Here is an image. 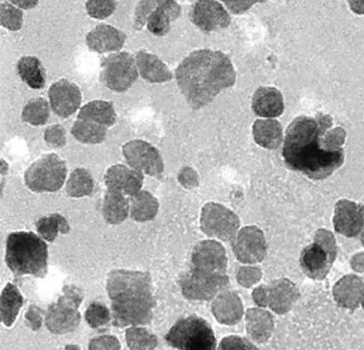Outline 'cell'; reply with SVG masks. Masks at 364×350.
I'll return each instance as SVG.
<instances>
[{
    "mask_svg": "<svg viewBox=\"0 0 364 350\" xmlns=\"http://www.w3.org/2000/svg\"><path fill=\"white\" fill-rule=\"evenodd\" d=\"M225 273H211L195 268L186 273L180 280L185 297L193 300H210L228 288Z\"/></svg>",
    "mask_w": 364,
    "mask_h": 350,
    "instance_id": "11",
    "label": "cell"
},
{
    "mask_svg": "<svg viewBox=\"0 0 364 350\" xmlns=\"http://www.w3.org/2000/svg\"><path fill=\"white\" fill-rule=\"evenodd\" d=\"M191 21L206 32L228 27L231 21L225 8L215 0H198L190 10Z\"/></svg>",
    "mask_w": 364,
    "mask_h": 350,
    "instance_id": "15",
    "label": "cell"
},
{
    "mask_svg": "<svg viewBox=\"0 0 364 350\" xmlns=\"http://www.w3.org/2000/svg\"><path fill=\"white\" fill-rule=\"evenodd\" d=\"M136 63L141 76L152 83H160L172 79L166 65L154 54L141 50L136 55Z\"/></svg>",
    "mask_w": 364,
    "mask_h": 350,
    "instance_id": "26",
    "label": "cell"
},
{
    "mask_svg": "<svg viewBox=\"0 0 364 350\" xmlns=\"http://www.w3.org/2000/svg\"><path fill=\"white\" fill-rule=\"evenodd\" d=\"M200 223L201 230L207 236L224 241L232 239L240 226L237 214L215 202H209L203 206Z\"/></svg>",
    "mask_w": 364,
    "mask_h": 350,
    "instance_id": "12",
    "label": "cell"
},
{
    "mask_svg": "<svg viewBox=\"0 0 364 350\" xmlns=\"http://www.w3.org/2000/svg\"><path fill=\"white\" fill-rule=\"evenodd\" d=\"M106 289L111 300L113 326L123 328L151 322L155 300L148 272L112 270L108 274Z\"/></svg>",
    "mask_w": 364,
    "mask_h": 350,
    "instance_id": "3",
    "label": "cell"
},
{
    "mask_svg": "<svg viewBox=\"0 0 364 350\" xmlns=\"http://www.w3.org/2000/svg\"><path fill=\"white\" fill-rule=\"evenodd\" d=\"M246 329L250 338L257 343L267 341L274 328L272 315L260 308H250L245 315Z\"/></svg>",
    "mask_w": 364,
    "mask_h": 350,
    "instance_id": "25",
    "label": "cell"
},
{
    "mask_svg": "<svg viewBox=\"0 0 364 350\" xmlns=\"http://www.w3.org/2000/svg\"><path fill=\"white\" fill-rule=\"evenodd\" d=\"M17 6L23 9L34 8L38 3V0H11Z\"/></svg>",
    "mask_w": 364,
    "mask_h": 350,
    "instance_id": "50",
    "label": "cell"
},
{
    "mask_svg": "<svg viewBox=\"0 0 364 350\" xmlns=\"http://www.w3.org/2000/svg\"><path fill=\"white\" fill-rule=\"evenodd\" d=\"M43 314L44 311L40 307L30 305L25 314L26 325L33 331H38L41 327Z\"/></svg>",
    "mask_w": 364,
    "mask_h": 350,
    "instance_id": "45",
    "label": "cell"
},
{
    "mask_svg": "<svg viewBox=\"0 0 364 350\" xmlns=\"http://www.w3.org/2000/svg\"><path fill=\"white\" fill-rule=\"evenodd\" d=\"M159 202L150 192L139 191L130 198V217L139 222L153 219L157 214Z\"/></svg>",
    "mask_w": 364,
    "mask_h": 350,
    "instance_id": "31",
    "label": "cell"
},
{
    "mask_svg": "<svg viewBox=\"0 0 364 350\" xmlns=\"http://www.w3.org/2000/svg\"><path fill=\"white\" fill-rule=\"evenodd\" d=\"M125 339L130 349H154L157 345V338L154 334L136 326L126 329Z\"/></svg>",
    "mask_w": 364,
    "mask_h": 350,
    "instance_id": "37",
    "label": "cell"
},
{
    "mask_svg": "<svg viewBox=\"0 0 364 350\" xmlns=\"http://www.w3.org/2000/svg\"><path fill=\"white\" fill-rule=\"evenodd\" d=\"M232 245L235 257L244 263L261 262L267 253L264 234L255 226L241 229L232 239Z\"/></svg>",
    "mask_w": 364,
    "mask_h": 350,
    "instance_id": "14",
    "label": "cell"
},
{
    "mask_svg": "<svg viewBox=\"0 0 364 350\" xmlns=\"http://www.w3.org/2000/svg\"><path fill=\"white\" fill-rule=\"evenodd\" d=\"M77 119L90 121L108 128L116 122L117 114L111 102L95 100L88 102L80 109Z\"/></svg>",
    "mask_w": 364,
    "mask_h": 350,
    "instance_id": "29",
    "label": "cell"
},
{
    "mask_svg": "<svg viewBox=\"0 0 364 350\" xmlns=\"http://www.w3.org/2000/svg\"><path fill=\"white\" fill-rule=\"evenodd\" d=\"M193 268L211 273H225L228 258L225 249L215 240L198 243L191 254Z\"/></svg>",
    "mask_w": 364,
    "mask_h": 350,
    "instance_id": "16",
    "label": "cell"
},
{
    "mask_svg": "<svg viewBox=\"0 0 364 350\" xmlns=\"http://www.w3.org/2000/svg\"><path fill=\"white\" fill-rule=\"evenodd\" d=\"M48 246L32 231L11 233L6 239L5 261L15 276L43 278L48 273Z\"/></svg>",
    "mask_w": 364,
    "mask_h": 350,
    "instance_id": "4",
    "label": "cell"
},
{
    "mask_svg": "<svg viewBox=\"0 0 364 350\" xmlns=\"http://www.w3.org/2000/svg\"><path fill=\"white\" fill-rule=\"evenodd\" d=\"M261 276L262 272L257 267H240L237 274V279L241 285L250 288L257 283Z\"/></svg>",
    "mask_w": 364,
    "mask_h": 350,
    "instance_id": "42",
    "label": "cell"
},
{
    "mask_svg": "<svg viewBox=\"0 0 364 350\" xmlns=\"http://www.w3.org/2000/svg\"><path fill=\"white\" fill-rule=\"evenodd\" d=\"M252 134L259 146L267 149H275L282 141V126L275 119H257L252 126Z\"/></svg>",
    "mask_w": 364,
    "mask_h": 350,
    "instance_id": "27",
    "label": "cell"
},
{
    "mask_svg": "<svg viewBox=\"0 0 364 350\" xmlns=\"http://www.w3.org/2000/svg\"><path fill=\"white\" fill-rule=\"evenodd\" d=\"M333 294L339 306L354 310L363 298L364 283L355 275H346L335 284Z\"/></svg>",
    "mask_w": 364,
    "mask_h": 350,
    "instance_id": "23",
    "label": "cell"
},
{
    "mask_svg": "<svg viewBox=\"0 0 364 350\" xmlns=\"http://www.w3.org/2000/svg\"><path fill=\"white\" fill-rule=\"evenodd\" d=\"M48 97L52 110L58 116L66 118L75 112L81 102L79 87L68 80H60L53 83L48 89Z\"/></svg>",
    "mask_w": 364,
    "mask_h": 350,
    "instance_id": "18",
    "label": "cell"
},
{
    "mask_svg": "<svg viewBox=\"0 0 364 350\" xmlns=\"http://www.w3.org/2000/svg\"><path fill=\"white\" fill-rule=\"evenodd\" d=\"M180 14L181 6L176 0H141L135 9L134 28L140 30L146 24L152 34L164 35Z\"/></svg>",
    "mask_w": 364,
    "mask_h": 350,
    "instance_id": "8",
    "label": "cell"
},
{
    "mask_svg": "<svg viewBox=\"0 0 364 350\" xmlns=\"http://www.w3.org/2000/svg\"><path fill=\"white\" fill-rule=\"evenodd\" d=\"M284 106L283 96L277 88L260 87L252 96V108L254 113L259 116H279L282 114Z\"/></svg>",
    "mask_w": 364,
    "mask_h": 350,
    "instance_id": "24",
    "label": "cell"
},
{
    "mask_svg": "<svg viewBox=\"0 0 364 350\" xmlns=\"http://www.w3.org/2000/svg\"><path fill=\"white\" fill-rule=\"evenodd\" d=\"M85 319L91 328L100 329L109 322L111 315L106 305L100 302H93L85 312Z\"/></svg>",
    "mask_w": 364,
    "mask_h": 350,
    "instance_id": "38",
    "label": "cell"
},
{
    "mask_svg": "<svg viewBox=\"0 0 364 350\" xmlns=\"http://www.w3.org/2000/svg\"><path fill=\"white\" fill-rule=\"evenodd\" d=\"M18 73L31 88L42 89L46 83L44 69L40 60L33 56H23L17 63Z\"/></svg>",
    "mask_w": 364,
    "mask_h": 350,
    "instance_id": "32",
    "label": "cell"
},
{
    "mask_svg": "<svg viewBox=\"0 0 364 350\" xmlns=\"http://www.w3.org/2000/svg\"><path fill=\"white\" fill-rule=\"evenodd\" d=\"M49 106L46 99L41 97L31 99L24 106L21 117L33 126L46 124L49 117Z\"/></svg>",
    "mask_w": 364,
    "mask_h": 350,
    "instance_id": "36",
    "label": "cell"
},
{
    "mask_svg": "<svg viewBox=\"0 0 364 350\" xmlns=\"http://www.w3.org/2000/svg\"><path fill=\"white\" fill-rule=\"evenodd\" d=\"M35 225L39 235L48 242H53L59 232L65 234L70 229L68 221L58 213L39 219Z\"/></svg>",
    "mask_w": 364,
    "mask_h": 350,
    "instance_id": "34",
    "label": "cell"
},
{
    "mask_svg": "<svg viewBox=\"0 0 364 350\" xmlns=\"http://www.w3.org/2000/svg\"><path fill=\"white\" fill-rule=\"evenodd\" d=\"M100 80L109 89L124 92L136 80L138 71L132 55L121 52L105 58L101 65Z\"/></svg>",
    "mask_w": 364,
    "mask_h": 350,
    "instance_id": "10",
    "label": "cell"
},
{
    "mask_svg": "<svg viewBox=\"0 0 364 350\" xmlns=\"http://www.w3.org/2000/svg\"><path fill=\"white\" fill-rule=\"evenodd\" d=\"M348 2L354 13L364 14V0H348Z\"/></svg>",
    "mask_w": 364,
    "mask_h": 350,
    "instance_id": "49",
    "label": "cell"
},
{
    "mask_svg": "<svg viewBox=\"0 0 364 350\" xmlns=\"http://www.w3.org/2000/svg\"><path fill=\"white\" fill-rule=\"evenodd\" d=\"M172 347L183 350H211L216 339L209 323L198 316H189L177 321L165 336Z\"/></svg>",
    "mask_w": 364,
    "mask_h": 350,
    "instance_id": "5",
    "label": "cell"
},
{
    "mask_svg": "<svg viewBox=\"0 0 364 350\" xmlns=\"http://www.w3.org/2000/svg\"><path fill=\"white\" fill-rule=\"evenodd\" d=\"M87 13L96 19H105L114 11L115 0H87L85 4Z\"/></svg>",
    "mask_w": 364,
    "mask_h": 350,
    "instance_id": "40",
    "label": "cell"
},
{
    "mask_svg": "<svg viewBox=\"0 0 364 350\" xmlns=\"http://www.w3.org/2000/svg\"><path fill=\"white\" fill-rule=\"evenodd\" d=\"M129 209L130 198L119 192L107 189L102 206L103 217L107 223H122L127 219Z\"/></svg>",
    "mask_w": 364,
    "mask_h": 350,
    "instance_id": "28",
    "label": "cell"
},
{
    "mask_svg": "<svg viewBox=\"0 0 364 350\" xmlns=\"http://www.w3.org/2000/svg\"><path fill=\"white\" fill-rule=\"evenodd\" d=\"M234 14H241L247 11L252 5L266 0H220Z\"/></svg>",
    "mask_w": 364,
    "mask_h": 350,
    "instance_id": "47",
    "label": "cell"
},
{
    "mask_svg": "<svg viewBox=\"0 0 364 350\" xmlns=\"http://www.w3.org/2000/svg\"><path fill=\"white\" fill-rule=\"evenodd\" d=\"M361 242L364 246V231L363 232L362 236H361Z\"/></svg>",
    "mask_w": 364,
    "mask_h": 350,
    "instance_id": "51",
    "label": "cell"
},
{
    "mask_svg": "<svg viewBox=\"0 0 364 350\" xmlns=\"http://www.w3.org/2000/svg\"><path fill=\"white\" fill-rule=\"evenodd\" d=\"M252 298L255 303L260 306L267 307V290L265 285H260L252 292Z\"/></svg>",
    "mask_w": 364,
    "mask_h": 350,
    "instance_id": "48",
    "label": "cell"
},
{
    "mask_svg": "<svg viewBox=\"0 0 364 350\" xmlns=\"http://www.w3.org/2000/svg\"><path fill=\"white\" fill-rule=\"evenodd\" d=\"M178 180L183 187L187 189H193L198 185V175L196 171L188 166L180 170Z\"/></svg>",
    "mask_w": 364,
    "mask_h": 350,
    "instance_id": "46",
    "label": "cell"
},
{
    "mask_svg": "<svg viewBox=\"0 0 364 350\" xmlns=\"http://www.w3.org/2000/svg\"><path fill=\"white\" fill-rule=\"evenodd\" d=\"M143 179L142 173L119 164L109 168L105 175L107 189L119 192L129 198L140 191Z\"/></svg>",
    "mask_w": 364,
    "mask_h": 350,
    "instance_id": "19",
    "label": "cell"
},
{
    "mask_svg": "<svg viewBox=\"0 0 364 350\" xmlns=\"http://www.w3.org/2000/svg\"><path fill=\"white\" fill-rule=\"evenodd\" d=\"M330 116L318 114L315 117L301 116L288 126L282 156L287 167L312 180L330 176L342 165L346 131L331 127Z\"/></svg>",
    "mask_w": 364,
    "mask_h": 350,
    "instance_id": "1",
    "label": "cell"
},
{
    "mask_svg": "<svg viewBox=\"0 0 364 350\" xmlns=\"http://www.w3.org/2000/svg\"><path fill=\"white\" fill-rule=\"evenodd\" d=\"M23 298L18 288L8 283L2 290L0 297L1 322L6 327H11L16 319Z\"/></svg>",
    "mask_w": 364,
    "mask_h": 350,
    "instance_id": "30",
    "label": "cell"
},
{
    "mask_svg": "<svg viewBox=\"0 0 364 350\" xmlns=\"http://www.w3.org/2000/svg\"><path fill=\"white\" fill-rule=\"evenodd\" d=\"M211 308L218 322L227 325L237 323L243 315V305L239 296L226 290L216 296Z\"/></svg>",
    "mask_w": 364,
    "mask_h": 350,
    "instance_id": "22",
    "label": "cell"
},
{
    "mask_svg": "<svg viewBox=\"0 0 364 350\" xmlns=\"http://www.w3.org/2000/svg\"><path fill=\"white\" fill-rule=\"evenodd\" d=\"M127 163L135 170L154 177H159L164 171V162L159 151L143 140H133L122 147Z\"/></svg>",
    "mask_w": 364,
    "mask_h": 350,
    "instance_id": "13",
    "label": "cell"
},
{
    "mask_svg": "<svg viewBox=\"0 0 364 350\" xmlns=\"http://www.w3.org/2000/svg\"><path fill=\"white\" fill-rule=\"evenodd\" d=\"M63 295L55 303L48 307L45 316V324L54 334H65L75 331L80 322L78 308L84 299V293L75 285H65Z\"/></svg>",
    "mask_w": 364,
    "mask_h": 350,
    "instance_id": "6",
    "label": "cell"
},
{
    "mask_svg": "<svg viewBox=\"0 0 364 350\" xmlns=\"http://www.w3.org/2000/svg\"><path fill=\"white\" fill-rule=\"evenodd\" d=\"M334 230L346 237L357 236L364 228V205L342 199L335 204Z\"/></svg>",
    "mask_w": 364,
    "mask_h": 350,
    "instance_id": "17",
    "label": "cell"
},
{
    "mask_svg": "<svg viewBox=\"0 0 364 350\" xmlns=\"http://www.w3.org/2000/svg\"><path fill=\"white\" fill-rule=\"evenodd\" d=\"M125 39L124 33L117 28L101 24L87 33L86 42L90 50L102 53L121 49Z\"/></svg>",
    "mask_w": 364,
    "mask_h": 350,
    "instance_id": "21",
    "label": "cell"
},
{
    "mask_svg": "<svg viewBox=\"0 0 364 350\" xmlns=\"http://www.w3.org/2000/svg\"><path fill=\"white\" fill-rule=\"evenodd\" d=\"M66 174L65 161L55 154H47L27 168L24 181L33 192H55L63 185Z\"/></svg>",
    "mask_w": 364,
    "mask_h": 350,
    "instance_id": "9",
    "label": "cell"
},
{
    "mask_svg": "<svg viewBox=\"0 0 364 350\" xmlns=\"http://www.w3.org/2000/svg\"><path fill=\"white\" fill-rule=\"evenodd\" d=\"M229 57L220 51L198 50L186 57L176 70L178 86L188 104L198 109L235 82Z\"/></svg>",
    "mask_w": 364,
    "mask_h": 350,
    "instance_id": "2",
    "label": "cell"
},
{
    "mask_svg": "<svg viewBox=\"0 0 364 350\" xmlns=\"http://www.w3.org/2000/svg\"><path fill=\"white\" fill-rule=\"evenodd\" d=\"M89 349H120L119 339L112 335L100 336L90 341Z\"/></svg>",
    "mask_w": 364,
    "mask_h": 350,
    "instance_id": "43",
    "label": "cell"
},
{
    "mask_svg": "<svg viewBox=\"0 0 364 350\" xmlns=\"http://www.w3.org/2000/svg\"><path fill=\"white\" fill-rule=\"evenodd\" d=\"M255 347L250 341L238 336L225 337L220 344L221 349H253Z\"/></svg>",
    "mask_w": 364,
    "mask_h": 350,
    "instance_id": "44",
    "label": "cell"
},
{
    "mask_svg": "<svg viewBox=\"0 0 364 350\" xmlns=\"http://www.w3.org/2000/svg\"><path fill=\"white\" fill-rule=\"evenodd\" d=\"M336 244L332 233L320 229L314 241L306 246L299 258L303 273L314 280H323L328 273L336 257Z\"/></svg>",
    "mask_w": 364,
    "mask_h": 350,
    "instance_id": "7",
    "label": "cell"
},
{
    "mask_svg": "<svg viewBox=\"0 0 364 350\" xmlns=\"http://www.w3.org/2000/svg\"><path fill=\"white\" fill-rule=\"evenodd\" d=\"M93 187V180L90 173L82 168H78L70 173L65 185V191L71 197H82L90 195Z\"/></svg>",
    "mask_w": 364,
    "mask_h": 350,
    "instance_id": "35",
    "label": "cell"
},
{
    "mask_svg": "<svg viewBox=\"0 0 364 350\" xmlns=\"http://www.w3.org/2000/svg\"><path fill=\"white\" fill-rule=\"evenodd\" d=\"M107 128L98 124L77 119L71 128V133L78 141L83 143H102L107 134Z\"/></svg>",
    "mask_w": 364,
    "mask_h": 350,
    "instance_id": "33",
    "label": "cell"
},
{
    "mask_svg": "<svg viewBox=\"0 0 364 350\" xmlns=\"http://www.w3.org/2000/svg\"><path fill=\"white\" fill-rule=\"evenodd\" d=\"M66 131L63 126L55 124L48 126L44 131V140L52 148H60L66 143Z\"/></svg>",
    "mask_w": 364,
    "mask_h": 350,
    "instance_id": "41",
    "label": "cell"
},
{
    "mask_svg": "<svg viewBox=\"0 0 364 350\" xmlns=\"http://www.w3.org/2000/svg\"><path fill=\"white\" fill-rule=\"evenodd\" d=\"M1 24L9 31H15L21 28L23 22L22 11L9 3L1 4Z\"/></svg>",
    "mask_w": 364,
    "mask_h": 350,
    "instance_id": "39",
    "label": "cell"
},
{
    "mask_svg": "<svg viewBox=\"0 0 364 350\" xmlns=\"http://www.w3.org/2000/svg\"><path fill=\"white\" fill-rule=\"evenodd\" d=\"M266 290L267 306L277 314L288 312L299 296L296 285L287 278L273 281L266 286Z\"/></svg>",
    "mask_w": 364,
    "mask_h": 350,
    "instance_id": "20",
    "label": "cell"
}]
</instances>
